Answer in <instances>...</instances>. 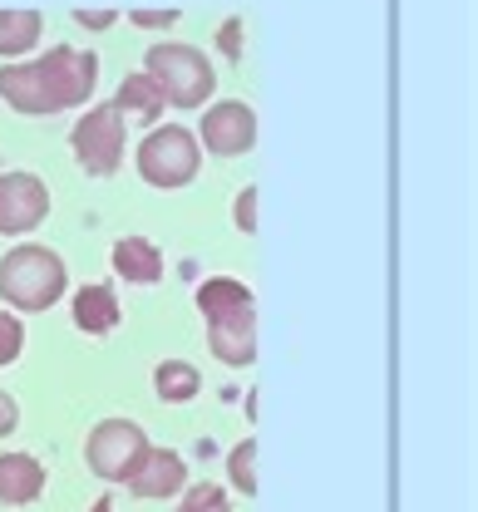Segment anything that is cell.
Listing matches in <instances>:
<instances>
[{
	"label": "cell",
	"instance_id": "6da1fadb",
	"mask_svg": "<svg viewBox=\"0 0 478 512\" xmlns=\"http://www.w3.org/2000/svg\"><path fill=\"white\" fill-rule=\"evenodd\" d=\"M99 84V55L74 50V45H55L40 60L0 64V99L15 114H65L74 104H89Z\"/></svg>",
	"mask_w": 478,
	"mask_h": 512
},
{
	"label": "cell",
	"instance_id": "7a4b0ae2",
	"mask_svg": "<svg viewBox=\"0 0 478 512\" xmlns=\"http://www.w3.org/2000/svg\"><path fill=\"white\" fill-rule=\"evenodd\" d=\"M65 291L69 276L60 252H50L40 242H20L0 256V301L10 311H50Z\"/></svg>",
	"mask_w": 478,
	"mask_h": 512
},
{
	"label": "cell",
	"instance_id": "3957f363",
	"mask_svg": "<svg viewBox=\"0 0 478 512\" xmlns=\"http://www.w3.org/2000/svg\"><path fill=\"white\" fill-rule=\"evenodd\" d=\"M203 168V143L193 138V128L183 124H153L148 138L138 143V178L148 188H188Z\"/></svg>",
	"mask_w": 478,
	"mask_h": 512
},
{
	"label": "cell",
	"instance_id": "277c9868",
	"mask_svg": "<svg viewBox=\"0 0 478 512\" xmlns=\"http://www.w3.org/2000/svg\"><path fill=\"white\" fill-rule=\"evenodd\" d=\"M143 69L163 84V99H168L173 109H203L207 99H212V84H217L212 60H207L198 45H183V40L153 45V50L143 55Z\"/></svg>",
	"mask_w": 478,
	"mask_h": 512
},
{
	"label": "cell",
	"instance_id": "5b68a950",
	"mask_svg": "<svg viewBox=\"0 0 478 512\" xmlns=\"http://www.w3.org/2000/svg\"><path fill=\"white\" fill-rule=\"evenodd\" d=\"M148 453H153V444H148V434L138 429L134 419H104V424H94V434L84 444V463H89L94 478L129 488V478L143 468Z\"/></svg>",
	"mask_w": 478,
	"mask_h": 512
},
{
	"label": "cell",
	"instance_id": "8992f818",
	"mask_svg": "<svg viewBox=\"0 0 478 512\" xmlns=\"http://www.w3.org/2000/svg\"><path fill=\"white\" fill-rule=\"evenodd\" d=\"M124 114L114 109V104H94L74 133H69V148H74V158H79V168L89 173V178H114L119 173V163H124Z\"/></svg>",
	"mask_w": 478,
	"mask_h": 512
},
{
	"label": "cell",
	"instance_id": "52a82bcc",
	"mask_svg": "<svg viewBox=\"0 0 478 512\" xmlns=\"http://www.w3.org/2000/svg\"><path fill=\"white\" fill-rule=\"evenodd\" d=\"M198 143H203L207 153H217V158H242L257 143V114L242 99L207 104L203 124H198Z\"/></svg>",
	"mask_w": 478,
	"mask_h": 512
},
{
	"label": "cell",
	"instance_id": "ba28073f",
	"mask_svg": "<svg viewBox=\"0 0 478 512\" xmlns=\"http://www.w3.org/2000/svg\"><path fill=\"white\" fill-rule=\"evenodd\" d=\"M50 217V188L35 173H0V237H25Z\"/></svg>",
	"mask_w": 478,
	"mask_h": 512
},
{
	"label": "cell",
	"instance_id": "9c48e42d",
	"mask_svg": "<svg viewBox=\"0 0 478 512\" xmlns=\"http://www.w3.org/2000/svg\"><path fill=\"white\" fill-rule=\"evenodd\" d=\"M207 350L232 370L252 365L257 360V306H237L227 316L207 320Z\"/></svg>",
	"mask_w": 478,
	"mask_h": 512
},
{
	"label": "cell",
	"instance_id": "30bf717a",
	"mask_svg": "<svg viewBox=\"0 0 478 512\" xmlns=\"http://www.w3.org/2000/svg\"><path fill=\"white\" fill-rule=\"evenodd\" d=\"M183 488H188V463H183V453H173V448H153V453L143 458V468L129 478V493H134V498H173V493H183Z\"/></svg>",
	"mask_w": 478,
	"mask_h": 512
},
{
	"label": "cell",
	"instance_id": "8fae6325",
	"mask_svg": "<svg viewBox=\"0 0 478 512\" xmlns=\"http://www.w3.org/2000/svg\"><path fill=\"white\" fill-rule=\"evenodd\" d=\"M45 493V463L35 453H0V503L25 508Z\"/></svg>",
	"mask_w": 478,
	"mask_h": 512
},
{
	"label": "cell",
	"instance_id": "7c38bea8",
	"mask_svg": "<svg viewBox=\"0 0 478 512\" xmlns=\"http://www.w3.org/2000/svg\"><path fill=\"white\" fill-rule=\"evenodd\" d=\"M114 109H119L124 119H143V124L153 128V124H158V114L168 109V99H163V84H158L148 69H138V74H129V79L119 84V94H114Z\"/></svg>",
	"mask_w": 478,
	"mask_h": 512
},
{
	"label": "cell",
	"instance_id": "4fadbf2b",
	"mask_svg": "<svg viewBox=\"0 0 478 512\" xmlns=\"http://www.w3.org/2000/svg\"><path fill=\"white\" fill-rule=\"evenodd\" d=\"M119 320H124V311H119L114 286L94 281V286H79V291H74V325H79L84 335H104V330H114Z\"/></svg>",
	"mask_w": 478,
	"mask_h": 512
},
{
	"label": "cell",
	"instance_id": "5bb4252c",
	"mask_svg": "<svg viewBox=\"0 0 478 512\" xmlns=\"http://www.w3.org/2000/svg\"><path fill=\"white\" fill-rule=\"evenodd\" d=\"M114 271L134 286H148L163 276V252L148 237H124V242H114Z\"/></svg>",
	"mask_w": 478,
	"mask_h": 512
},
{
	"label": "cell",
	"instance_id": "9a60e30c",
	"mask_svg": "<svg viewBox=\"0 0 478 512\" xmlns=\"http://www.w3.org/2000/svg\"><path fill=\"white\" fill-rule=\"evenodd\" d=\"M45 35V20L40 10H0V55L15 60V55H30Z\"/></svg>",
	"mask_w": 478,
	"mask_h": 512
},
{
	"label": "cell",
	"instance_id": "2e32d148",
	"mask_svg": "<svg viewBox=\"0 0 478 512\" xmlns=\"http://www.w3.org/2000/svg\"><path fill=\"white\" fill-rule=\"evenodd\" d=\"M198 389H203V375H198V365H188V360H163V365L153 370V394H158L163 404H188V399H198Z\"/></svg>",
	"mask_w": 478,
	"mask_h": 512
},
{
	"label": "cell",
	"instance_id": "e0dca14e",
	"mask_svg": "<svg viewBox=\"0 0 478 512\" xmlns=\"http://www.w3.org/2000/svg\"><path fill=\"white\" fill-rule=\"evenodd\" d=\"M237 306H257V301H252V291H247V281L207 276L203 286H198V311H203V320L227 316V311H237Z\"/></svg>",
	"mask_w": 478,
	"mask_h": 512
},
{
	"label": "cell",
	"instance_id": "ac0fdd59",
	"mask_svg": "<svg viewBox=\"0 0 478 512\" xmlns=\"http://www.w3.org/2000/svg\"><path fill=\"white\" fill-rule=\"evenodd\" d=\"M227 473H232V488L237 493H257V439H242V444H232L227 453Z\"/></svg>",
	"mask_w": 478,
	"mask_h": 512
},
{
	"label": "cell",
	"instance_id": "d6986e66",
	"mask_svg": "<svg viewBox=\"0 0 478 512\" xmlns=\"http://www.w3.org/2000/svg\"><path fill=\"white\" fill-rule=\"evenodd\" d=\"M178 512H232V498H227L217 483H198L193 493H183Z\"/></svg>",
	"mask_w": 478,
	"mask_h": 512
},
{
	"label": "cell",
	"instance_id": "ffe728a7",
	"mask_svg": "<svg viewBox=\"0 0 478 512\" xmlns=\"http://www.w3.org/2000/svg\"><path fill=\"white\" fill-rule=\"evenodd\" d=\"M25 350V325L15 311H0V365H15Z\"/></svg>",
	"mask_w": 478,
	"mask_h": 512
},
{
	"label": "cell",
	"instance_id": "44dd1931",
	"mask_svg": "<svg viewBox=\"0 0 478 512\" xmlns=\"http://www.w3.org/2000/svg\"><path fill=\"white\" fill-rule=\"evenodd\" d=\"M237 232H257V188L237 192Z\"/></svg>",
	"mask_w": 478,
	"mask_h": 512
},
{
	"label": "cell",
	"instance_id": "7402d4cb",
	"mask_svg": "<svg viewBox=\"0 0 478 512\" xmlns=\"http://www.w3.org/2000/svg\"><path fill=\"white\" fill-rule=\"evenodd\" d=\"M129 20L138 30H168V25H178V10H134Z\"/></svg>",
	"mask_w": 478,
	"mask_h": 512
},
{
	"label": "cell",
	"instance_id": "603a6c76",
	"mask_svg": "<svg viewBox=\"0 0 478 512\" xmlns=\"http://www.w3.org/2000/svg\"><path fill=\"white\" fill-rule=\"evenodd\" d=\"M15 429H20V404H15V399L0 389V439H10Z\"/></svg>",
	"mask_w": 478,
	"mask_h": 512
},
{
	"label": "cell",
	"instance_id": "cb8c5ba5",
	"mask_svg": "<svg viewBox=\"0 0 478 512\" xmlns=\"http://www.w3.org/2000/svg\"><path fill=\"white\" fill-rule=\"evenodd\" d=\"M74 20H79L84 30H109V25H114V10H74Z\"/></svg>",
	"mask_w": 478,
	"mask_h": 512
},
{
	"label": "cell",
	"instance_id": "d4e9b609",
	"mask_svg": "<svg viewBox=\"0 0 478 512\" xmlns=\"http://www.w3.org/2000/svg\"><path fill=\"white\" fill-rule=\"evenodd\" d=\"M217 45H222L227 55H237V50H242V25H237V20H227V25L217 30Z\"/></svg>",
	"mask_w": 478,
	"mask_h": 512
},
{
	"label": "cell",
	"instance_id": "484cf974",
	"mask_svg": "<svg viewBox=\"0 0 478 512\" xmlns=\"http://www.w3.org/2000/svg\"><path fill=\"white\" fill-rule=\"evenodd\" d=\"M89 512H114V498L104 493V498H99V503H94V508H89Z\"/></svg>",
	"mask_w": 478,
	"mask_h": 512
}]
</instances>
